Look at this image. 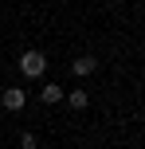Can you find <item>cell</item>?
I'll use <instances>...</instances> for the list:
<instances>
[{
    "mask_svg": "<svg viewBox=\"0 0 145 149\" xmlns=\"http://www.w3.org/2000/svg\"><path fill=\"white\" fill-rule=\"evenodd\" d=\"M39 98H43L47 106H51V102H63V86H55V82H51V86H43V90H39Z\"/></svg>",
    "mask_w": 145,
    "mask_h": 149,
    "instance_id": "5b68a950",
    "label": "cell"
},
{
    "mask_svg": "<svg viewBox=\"0 0 145 149\" xmlns=\"http://www.w3.org/2000/svg\"><path fill=\"white\" fill-rule=\"evenodd\" d=\"M43 71H47V55L43 51H24L20 55V74L24 79H39Z\"/></svg>",
    "mask_w": 145,
    "mask_h": 149,
    "instance_id": "6da1fadb",
    "label": "cell"
},
{
    "mask_svg": "<svg viewBox=\"0 0 145 149\" xmlns=\"http://www.w3.org/2000/svg\"><path fill=\"white\" fill-rule=\"evenodd\" d=\"M67 102H71V110H86V106H90V94L78 86V90H71V94H67Z\"/></svg>",
    "mask_w": 145,
    "mask_h": 149,
    "instance_id": "277c9868",
    "label": "cell"
},
{
    "mask_svg": "<svg viewBox=\"0 0 145 149\" xmlns=\"http://www.w3.org/2000/svg\"><path fill=\"white\" fill-rule=\"evenodd\" d=\"M0 106H4V110H24V106H28V90L24 86H4V94H0Z\"/></svg>",
    "mask_w": 145,
    "mask_h": 149,
    "instance_id": "7a4b0ae2",
    "label": "cell"
},
{
    "mask_svg": "<svg viewBox=\"0 0 145 149\" xmlns=\"http://www.w3.org/2000/svg\"><path fill=\"white\" fill-rule=\"evenodd\" d=\"M71 71H75L78 79L94 74V71H98V55H75V59H71Z\"/></svg>",
    "mask_w": 145,
    "mask_h": 149,
    "instance_id": "3957f363",
    "label": "cell"
},
{
    "mask_svg": "<svg viewBox=\"0 0 145 149\" xmlns=\"http://www.w3.org/2000/svg\"><path fill=\"white\" fill-rule=\"evenodd\" d=\"M20 149H35V134H20Z\"/></svg>",
    "mask_w": 145,
    "mask_h": 149,
    "instance_id": "8992f818",
    "label": "cell"
}]
</instances>
